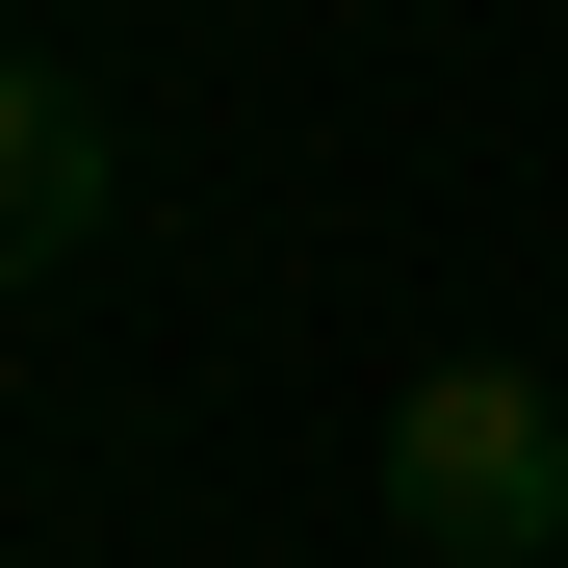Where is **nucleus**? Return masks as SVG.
<instances>
[{
  "label": "nucleus",
  "mask_w": 568,
  "mask_h": 568,
  "mask_svg": "<svg viewBox=\"0 0 568 568\" xmlns=\"http://www.w3.org/2000/svg\"><path fill=\"white\" fill-rule=\"evenodd\" d=\"M78 233H104V104L52 52H0V284H52Z\"/></svg>",
  "instance_id": "nucleus-2"
},
{
  "label": "nucleus",
  "mask_w": 568,
  "mask_h": 568,
  "mask_svg": "<svg viewBox=\"0 0 568 568\" xmlns=\"http://www.w3.org/2000/svg\"><path fill=\"white\" fill-rule=\"evenodd\" d=\"M388 517L439 568H542L568 542V388L542 362H439V388L388 414Z\"/></svg>",
  "instance_id": "nucleus-1"
}]
</instances>
